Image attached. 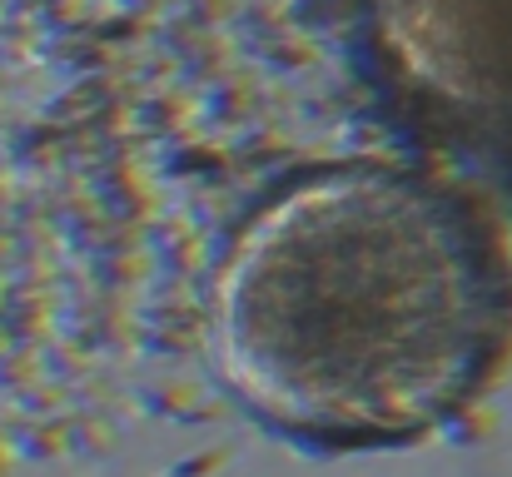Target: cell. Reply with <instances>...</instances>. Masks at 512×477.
<instances>
[{"instance_id": "obj_1", "label": "cell", "mask_w": 512, "mask_h": 477, "mask_svg": "<svg viewBox=\"0 0 512 477\" xmlns=\"http://www.w3.org/2000/svg\"><path fill=\"white\" fill-rule=\"evenodd\" d=\"M512 269L443 174L339 159L269 189L209 289L224 383L264 423L388 443L453 418L498 368Z\"/></svg>"}, {"instance_id": "obj_2", "label": "cell", "mask_w": 512, "mask_h": 477, "mask_svg": "<svg viewBox=\"0 0 512 477\" xmlns=\"http://www.w3.org/2000/svg\"><path fill=\"white\" fill-rule=\"evenodd\" d=\"M363 40L413 120L512 164V0H363Z\"/></svg>"}]
</instances>
